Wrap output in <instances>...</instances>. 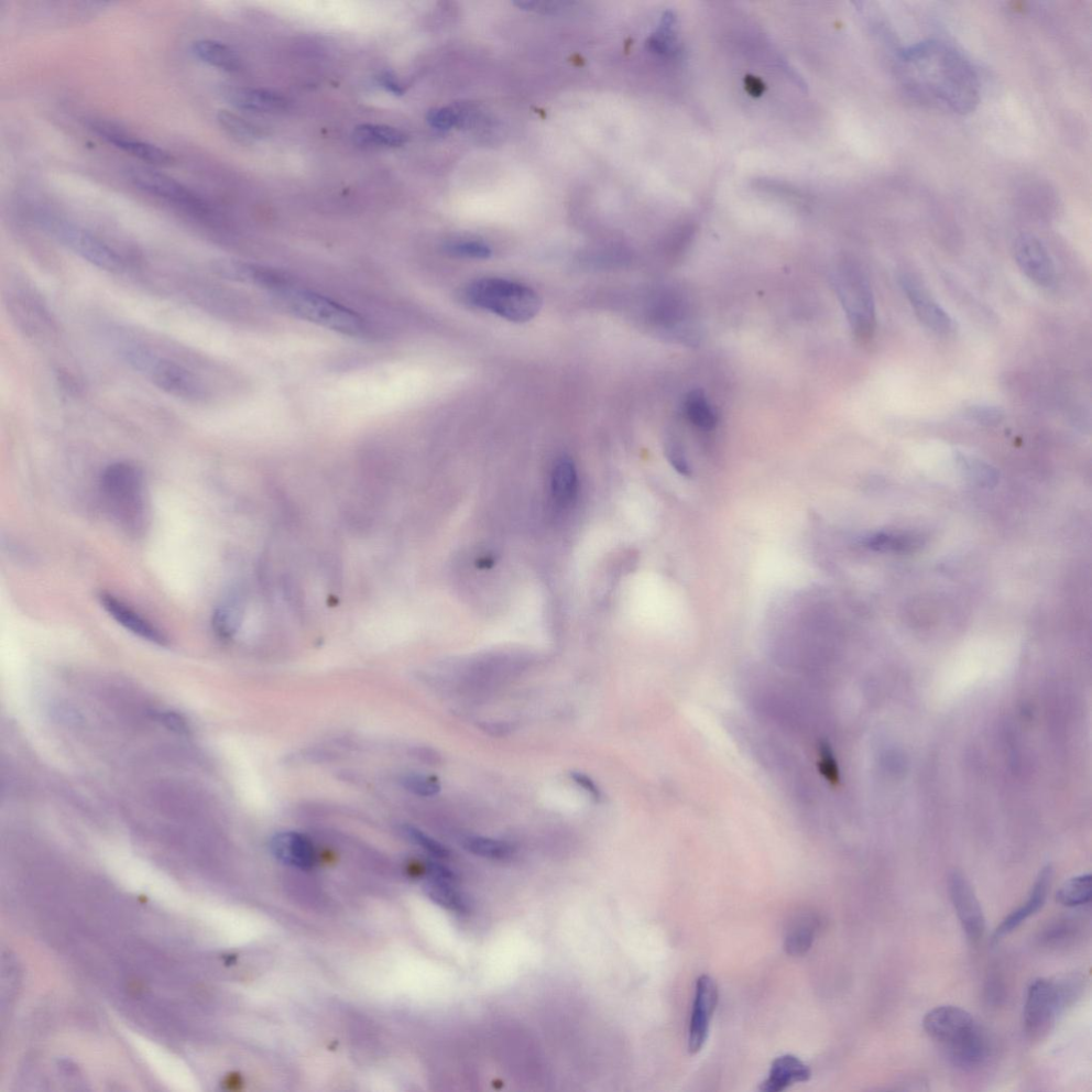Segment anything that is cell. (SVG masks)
<instances>
[{"label": "cell", "mask_w": 1092, "mask_h": 1092, "mask_svg": "<svg viewBox=\"0 0 1092 1092\" xmlns=\"http://www.w3.org/2000/svg\"><path fill=\"white\" fill-rule=\"evenodd\" d=\"M1079 934V922L1074 917H1064L1046 927L1041 941L1047 947H1061L1074 942Z\"/></svg>", "instance_id": "cell-30"}, {"label": "cell", "mask_w": 1092, "mask_h": 1092, "mask_svg": "<svg viewBox=\"0 0 1092 1092\" xmlns=\"http://www.w3.org/2000/svg\"><path fill=\"white\" fill-rule=\"evenodd\" d=\"M454 879L435 877L426 882L424 890L427 897L436 904L446 910L458 914H465L469 910V904L464 895L455 888Z\"/></svg>", "instance_id": "cell-24"}, {"label": "cell", "mask_w": 1092, "mask_h": 1092, "mask_svg": "<svg viewBox=\"0 0 1092 1092\" xmlns=\"http://www.w3.org/2000/svg\"><path fill=\"white\" fill-rule=\"evenodd\" d=\"M100 603L107 611L108 615L113 617L119 626L132 632V634L147 640L157 646H167L168 638L160 629H158L148 618L138 613L136 609L130 607L123 599L119 598L113 594L101 593L98 596Z\"/></svg>", "instance_id": "cell-16"}, {"label": "cell", "mask_w": 1092, "mask_h": 1092, "mask_svg": "<svg viewBox=\"0 0 1092 1092\" xmlns=\"http://www.w3.org/2000/svg\"><path fill=\"white\" fill-rule=\"evenodd\" d=\"M468 304L511 323H529L539 314L542 301L531 288L500 278L479 279L464 290Z\"/></svg>", "instance_id": "cell-5"}, {"label": "cell", "mask_w": 1092, "mask_h": 1092, "mask_svg": "<svg viewBox=\"0 0 1092 1092\" xmlns=\"http://www.w3.org/2000/svg\"><path fill=\"white\" fill-rule=\"evenodd\" d=\"M1082 989L1077 976L1036 978L1029 987L1024 1005V1030L1032 1039L1050 1032L1057 1017Z\"/></svg>", "instance_id": "cell-7"}, {"label": "cell", "mask_w": 1092, "mask_h": 1092, "mask_svg": "<svg viewBox=\"0 0 1092 1092\" xmlns=\"http://www.w3.org/2000/svg\"><path fill=\"white\" fill-rule=\"evenodd\" d=\"M816 933V920L810 915H802L797 919L785 938L784 948L791 956H803L811 948Z\"/></svg>", "instance_id": "cell-27"}, {"label": "cell", "mask_w": 1092, "mask_h": 1092, "mask_svg": "<svg viewBox=\"0 0 1092 1092\" xmlns=\"http://www.w3.org/2000/svg\"><path fill=\"white\" fill-rule=\"evenodd\" d=\"M462 846L468 853L490 860H507L515 853V848L504 840L485 836H466Z\"/></svg>", "instance_id": "cell-29"}, {"label": "cell", "mask_w": 1092, "mask_h": 1092, "mask_svg": "<svg viewBox=\"0 0 1092 1092\" xmlns=\"http://www.w3.org/2000/svg\"><path fill=\"white\" fill-rule=\"evenodd\" d=\"M43 227L58 243L93 266L112 272L125 268L124 257L88 229L54 218L43 221Z\"/></svg>", "instance_id": "cell-8"}, {"label": "cell", "mask_w": 1092, "mask_h": 1092, "mask_svg": "<svg viewBox=\"0 0 1092 1092\" xmlns=\"http://www.w3.org/2000/svg\"><path fill=\"white\" fill-rule=\"evenodd\" d=\"M1053 880V868L1047 866L1042 869L1037 877L1034 887L1031 891L1028 901H1026L1017 910L1012 911L1009 915L1005 917L1000 926L995 932L996 941L1001 940L1002 938L1008 936L1018 927H1020L1031 916L1039 912L1044 905L1048 891H1050Z\"/></svg>", "instance_id": "cell-17"}, {"label": "cell", "mask_w": 1092, "mask_h": 1092, "mask_svg": "<svg viewBox=\"0 0 1092 1092\" xmlns=\"http://www.w3.org/2000/svg\"><path fill=\"white\" fill-rule=\"evenodd\" d=\"M900 283L917 318L927 329L942 336L956 331V323L933 296L924 283L909 272H903Z\"/></svg>", "instance_id": "cell-10"}, {"label": "cell", "mask_w": 1092, "mask_h": 1092, "mask_svg": "<svg viewBox=\"0 0 1092 1092\" xmlns=\"http://www.w3.org/2000/svg\"><path fill=\"white\" fill-rule=\"evenodd\" d=\"M1015 263L1023 275L1036 286L1048 289L1054 286L1056 270L1054 261L1039 238L1022 235L1013 247Z\"/></svg>", "instance_id": "cell-12"}, {"label": "cell", "mask_w": 1092, "mask_h": 1092, "mask_svg": "<svg viewBox=\"0 0 1092 1092\" xmlns=\"http://www.w3.org/2000/svg\"><path fill=\"white\" fill-rule=\"evenodd\" d=\"M90 126L94 132L106 140L108 144L126 152L127 154L133 155L140 160L156 166H169L174 161L173 156L166 150L149 144V142L136 139L114 123L93 121Z\"/></svg>", "instance_id": "cell-15"}, {"label": "cell", "mask_w": 1092, "mask_h": 1092, "mask_svg": "<svg viewBox=\"0 0 1092 1092\" xmlns=\"http://www.w3.org/2000/svg\"><path fill=\"white\" fill-rule=\"evenodd\" d=\"M229 100L245 111L267 114L286 112L290 104L286 96L265 89H239L229 96Z\"/></svg>", "instance_id": "cell-21"}, {"label": "cell", "mask_w": 1092, "mask_h": 1092, "mask_svg": "<svg viewBox=\"0 0 1092 1092\" xmlns=\"http://www.w3.org/2000/svg\"><path fill=\"white\" fill-rule=\"evenodd\" d=\"M191 51L202 62L226 72H235L242 65L237 52L222 42L199 40L193 43Z\"/></svg>", "instance_id": "cell-23"}, {"label": "cell", "mask_w": 1092, "mask_h": 1092, "mask_svg": "<svg viewBox=\"0 0 1092 1092\" xmlns=\"http://www.w3.org/2000/svg\"><path fill=\"white\" fill-rule=\"evenodd\" d=\"M571 778L577 785H580L582 789L591 794L594 800L597 802L599 801L600 792L596 783L591 778H589L588 775L582 772L573 771L571 772Z\"/></svg>", "instance_id": "cell-39"}, {"label": "cell", "mask_w": 1092, "mask_h": 1092, "mask_svg": "<svg viewBox=\"0 0 1092 1092\" xmlns=\"http://www.w3.org/2000/svg\"><path fill=\"white\" fill-rule=\"evenodd\" d=\"M104 507L116 526L128 536H144L150 528L152 510L144 473L129 462L108 465L101 478Z\"/></svg>", "instance_id": "cell-2"}, {"label": "cell", "mask_w": 1092, "mask_h": 1092, "mask_svg": "<svg viewBox=\"0 0 1092 1092\" xmlns=\"http://www.w3.org/2000/svg\"><path fill=\"white\" fill-rule=\"evenodd\" d=\"M270 850L282 864L299 870H311L316 865V851L311 839L294 832H283L270 839Z\"/></svg>", "instance_id": "cell-18"}, {"label": "cell", "mask_w": 1092, "mask_h": 1092, "mask_svg": "<svg viewBox=\"0 0 1092 1092\" xmlns=\"http://www.w3.org/2000/svg\"><path fill=\"white\" fill-rule=\"evenodd\" d=\"M977 1024L970 1012L951 1005L928 1011L923 1020L927 1035L943 1047L959 1041Z\"/></svg>", "instance_id": "cell-13"}, {"label": "cell", "mask_w": 1092, "mask_h": 1092, "mask_svg": "<svg viewBox=\"0 0 1092 1092\" xmlns=\"http://www.w3.org/2000/svg\"><path fill=\"white\" fill-rule=\"evenodd\" d=\"M128 177L138 189L156 196L185 213L199 218L209 216L211 213L210 205L201 198V195L166 174L149 168L135 167L128 171Z\"/></svg>", "instance_id": "cell-9"}, {"label": "cell", "mask_w": 1092, "mask_h": 1092, "mask_svg": "<svg viewBox=\"0 0 1092 1092\" xmlns=\"http://www.w3.org/2000/svg\"><path fill=\"white\" fill-rule=\"evenodd\" d=\"M665 455H667L669 462L676 469V471L686 476L690 475L691 468L690 465H688L683 447L681 446L680 442L676 441L673 438H669L667 444H665Z\"/></svg>", "instance_id": "cell-37"}, {"label": "cell", "mask_w": 1092, "mask_h": 1092, "mask_svg": "<svg viewBox=\"0 0 1092 1092\" xmlns=\"http://www.w3.org/2000/svg\"><path fill=\"white\" fill-rule=\"evenodd\" d=\"M401 833L405 835L413 843L424 848L426 851L436 858H447L450 856V851L445 846L435 840L431 836L424 834L418 828L412 826H402Z\"/></svg>", "instance_id": "cell-34"}, {"label": "cell", "mask_w": 1092, "mask_h": 1092, "mask_svg": "<svg viewBox=\"0 0 1092 1092\" xmlns=\"http://www.w3.org/2000/svg\"><path fill=\"white\" fill-rule=\"evenodd\" d=\"M811 1069L799 1057L783 1055L774 1059L769 1076L761 1084L763 1092H780L796 1083L807 1082L811 1078Z\"/></svg>", "instance_id": "cell-20"}, {"label": "cell", "mask_w": 1092, "mask_h": 1092, "mask_svg": "<svg viewBox=\"0 0 1092 1092\" xmlns=\"http://www.w3.org/2000/svg\"><path fill=\"white\" fill-rule=\"evenodd\" d=\"M513 5L517 6L521 10L529 11V13L539 15H556L557 13H560V11H562L566 4L560 2H518Z\"/></svg>", "instance_id": "cell-38"}, {"label": "cell", "mask_w": 1092, "mask_h": 1092, "mask_svg": "<svg viewBox=\"0 0 1092 1092\" xmlns=\"http://www.w3.org/2000/svg\"><path fill=\"white\" fill-rule=\"evenodd\" d=\"M354 140L363 149H391L405 145L408 137L395 127L364 124L355 129Z\"/></svg>", "instance_id": "cell-22"}, {"label": "cell", "mask_w": 1092, "mask_h": 1092, "mask_svg": "<svg viewBox=\"0 0 1092 1092\" xmlns=\"http://www.w3.org/2000/svg\"><path fill=\"white\" fill-rule=\"evenodd\" d=\"M833 279L851 331L861 342L871 340L876 331L877 316L867 273L855 260L843 258L836 266Z\"/></svg>", "instance_id": "cell-6"}, {"label": "cell", "mask_w": 1092, "mask_h": 1092, "mask_svg": "<svg viewBox=\"0 0 1092 1092\" xmlns=\"http://www.w3.org/2000/svg\"><path fill=\"white\" fill-rule=\"evenodd\" d=\"M578 489L576 468L570 459L562 458L552 472V495L557 505L567 507L574 501Z\"/></svg>", "instance_id": "cell-25"}, {"label": "cell", "mask_w": 1092, "mask_h": 1092, "mask_svg": "<svg viewBox=\"0 0 1092 1092\" xmlns=\"http://www.w3.org/2000/svg\"><path fill=\"white\" fill-rule=\"evenodd\" d=\"M951 1061L963 1069H974L984 1065L990 1055L988 1036L977 1024L963 1039L944 1047Z\"/></svg>", "instance_id": "cell-19"}, {"label": "cell", "mask_w": 1092, "mask_h": 1092, "mask_svg": "<svg viewBox=\"0 0 1092 1092\" xmlns=\"http://www.w3.org/2000/svg\"><path fill=\"white\" fill-rule=\"evenodd\" d=\"M1091 901V875L1075 876L1067 880L1056 892V902L1068 908L1080 907Z\"/></svg>", "instance_id": "cell-28"}, {"label": "cell", "mask_w": 1092, "mask_h": 1092, "mask_svg": "<svg viewBox=\"0 0 1092 1092\" xmlns=\"http://www.w3.org/2000/svg\"><path fill=\"white\" fill-rule=\"evenodd\" d=\"M964 417L980 425L993 426L1000 424L1005 418L1001 407L991 405H972L964 409Z\"/></svg>", "instance_id": "cell-35"}, {"label": "cell", "mask_w": 1092, "mask_h": 1092, "mask_svg": "<svg viewBox=\"0 0 1092 1092\" xmlns=\"http://www.w3.org/2000/svg\"><path fill=\"white\" fill-rule=\"evenodd\" d=\"M717 1004L718 986L715 979L709 975H701L697 980L690 1039H688V1048L692 1054L702 1050Z\"/></svg>", "instance_id": "cell-14"}, {"label": "cell", "mask_w": 1092, "mask_h": 1092, "mask_svg": "<svg viewBox=\"0 0 1092 1092\" xmlns=\"http://www.w3.org/2000/svg\"><path fill=\"white\" fill-rule=\"evenodd\" d=\"M119 354L130 368L169 395L192 402H199L207 396V390L198 375L146 344H124L119 347Z\"/></svg>", "instance_id": "cell-3"}, {"label": "cell", "mask_w": 1092, "mask_h": 1092, "mask_svg": "<svg viewBox=\"0 0 1092 1092\" xmlns=\"http://www.w3.org/2000/svg\"><path fill=\"white\" fill-rule=\"evenodd\" d=\"M903 88L916 100L955 114L973 112L980 82L973 64L942 40H925L901 50L895 62Z\"/></svg>", "instance_id": "cell-1"}, {"label": "cell", "mask_w": 1092, "mask_h": 1092, "mask_svg": "<svg viewBox=\"0 0 1092 1092\" xmlns=\"http://www.w3.org/2000/svg\"><path fill=\"white\" fill-rule=\"evenodd\" d=\"M381 83L386 86L388 90L392 93L400 95L403 93V91H405L403 90L402 85L398 82H396L394 76H392L390 73L382 76Z\"/></svg>", "instance_id": "cell-40"}, {"label": "cell", "mask_w": 1092, "mask_h": 1092, "mask_svg": "<svg viewBox=\"0 0 1092 1092\" xmlns=\"http://www.w3.org/2000/svg\"><path fill=\"white\" fill-rule=\"evenodd\" d=\"M429 124L439 130H450L461 122V116L454 108L433 109L427 117Z\"/></svg>", "instance_id": "cell-36"}, {"label": "cell", "mask_w": 1092, "mask_h": 1092, "mask_svg": "<svg viewBox=\"0 0 1092 1092\" xmlns=\"http://www.w3.org/2000/svg\"><path fill=\"white\" fill-rule=\"evenodd\" d=\"M447 253L457 257L471 259H488L493 256V249L478 240H457L446 246Z\"/></svg>", "instance_id": "cell-33"}, {"label": "cell", "mask_w": 1092, "mask_h": 1092, "mask_svg": "<svg viewBox=\"0 0 1092 1092\" xmlns=\"http://www.w3.org/2000/svg\"><path fill=\"white\" fill-rule=\"evenodd\" d=\"M683 411L688 421L703 430H712L718 421L714 408L701 390L688 392L683 402Z\"/></svg>", "instance_id": "cell-26"}, {"label": "cell", "mask_w": 1092, "mask_h": 1092, "mask_svg": "<svg viewBox=\"0 0 1092 1092\" xmlns=\"http://www.w3.org/2000/svg\"><path fill=\"white\" fill-rule=\"evenodd\" d=\"M948 891L969 940L977 941L984 936L986 921L976 894L963 872L955 870L948 878Z\"/></svg>", "instance_id": "cell-11"}, {"label": "cell", "mask_w": 1092, "mask_h": 1092, "mask_svg": "<svg viewBox=\"0 0 1092 1092\" xmlns=\"http://www.w3.org/2000/svg\"><path fill=\"white\" fill-rule=\"evenodd\" d=\"M217 119L227 135L243 144L254 142L261 136L258 127L233 113L222 111L217 115Z\"/></svg>", "instance_id": "cell-31"}, {"label": "cell", "mask_w": 1092, "mask_h": 1092, "mask_svg": "<svg viewBox=\"0 0 1092 1092\" xmlns=\"http://www.w3.org/2000/svg\"><path fill=\"white\" fill-rule=\"evenodd\" d=\"M400 784L412 794L422 797H431L441 791V785L438 780L430 775L422 773L410 772L403 774L400 778Z\"/></svg>", "instance_id": "cell-32"}, {"label": "cell", "mask_w": 1092, "mask_h": 1092, "mask_svg": "<svg viewBox=\"0 0 1092 1092\" xmlns=\"http://www.w3.org/2000/svg\"><path fill=\"white\" fill-rule=\"evenodd\" d=\"M273 301L296 318L348 336L367 334L366 322L352 310L288 281L270 290Z\"/></svg>", "instance_id": "cell-4"}]
</instances>
